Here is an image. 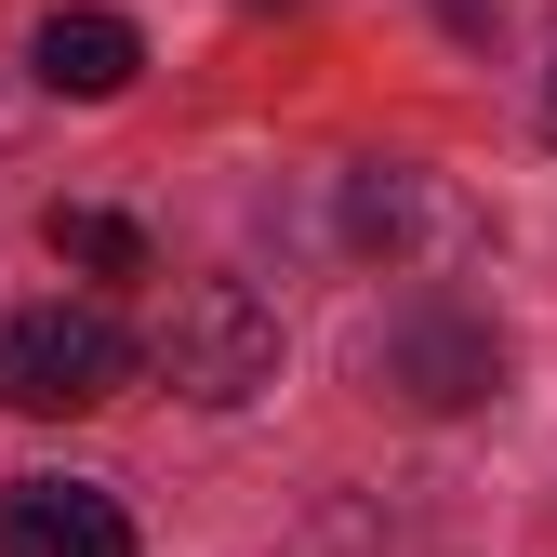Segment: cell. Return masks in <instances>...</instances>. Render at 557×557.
<instances>
[{"instance_id": "8992f818", "label": "cell", "mask_w": 557, "mask_h": 557, "mask_svg": "<svg viewBox=\"0 0 557 557\" xmlns=\"http://www.w3.org/2000/svg\"><path fill=\"white\" fill-rule=\"evenodd\" d=\"M53 265H94V278H147V239H133L120 213H81V199H53Z\"/></svg>"}, {"instance_id": "5b68a950", "label": "cell", "mask_w": 557, "mask_h": 557, "mask_svg": "<svg viewBox=\"0 0 557 557\" xmlns=\"http://www.w3.org/2000/svg\"><path fill=\"white\" fill-rule=\"evenodd\" d=\"M27 66H40L53 94L107 107V94H133V66H147V27H133V14H94V0H81V14H40Z\"/></svg>"}, {"instance_id": "3957f363", "label": "cell", "mask_w": 557, "mask_h": 557, "mask_svg": "<svg viewBox=\"0 0 557 557\" xmlns=\"http://www.w3.org/2000/svg\"><path fill=\"white\" fill-rule=\"evenodd\" d=\"M372 372H385V385H398L411 411H465L478 385L505 372V345L478 332L465 306H398V319L372 332Z\"/></svg>"}, {"instance_id": "7a4b0ae2", "label": "cell", "mask_w": 557, "mask_h": 557, "mask_svg": "<svg viewBox=\"0 0 557 557\" xmlns=\"http://www.w3.org/2000/svg\"><path fill=\"white\" fill-rule=\"evenodd\" d=\"M160 372L199 398V411H239L278 385V306L252 293V278H186L173 319H160Z\"/></svg>"}, {"instance_id": "6da1fadb", "label": "cell", "mask_w": 557, "mask_h": 557, "mask_svg": "<svg viewBox=\"0 0 557 557\" xmlns=\"http://www.w3.org/2000/svg\"><path fill=\"white\" fill-rule=\"evenodd\" d=\"M133 372H147V345H133L120 306H27V319H0V411H107Z\"/></svg>"}, {"instance_id": "277c9868", "label": "cell", "mask_w": 557, "mask_h": 557, "mask_svg": "<svg viewBox=\"0 0 557 557\" xmlns=\"http://www.w3.org/2000/svg\"><path fill=\"white\" fill-rule=\"evenodd\" d=\"M0 557H133V518L94 478H27V492L0 505Z\"/></svg>"}]
</instances>
